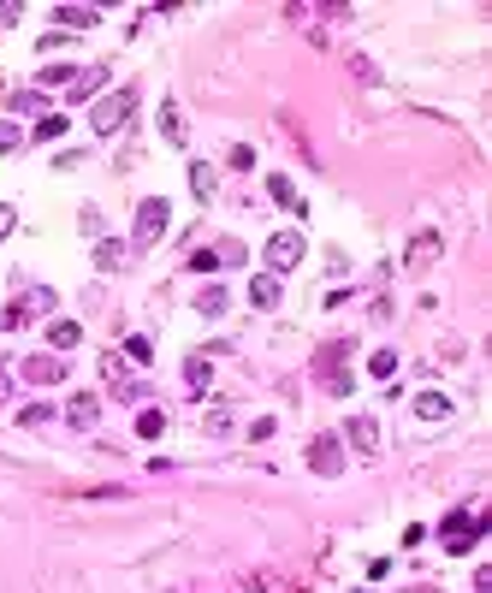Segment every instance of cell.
Listing matches in <instances>:
<instances>
[{"label":"cell","mask_w":492,"mask_h":593,"mask_svg":"<svg viewBox=\"0 0 492 593\" xmlns=\"http://www.w3.org/2000/svg\"><path fill=\"white\" fill-rule=\"evenodd\" d=\"M131 113H137V89L125 83V89H113V96H101L96 107H89V125H96V137H119Z\"/></svg>","instance_id":"cell-1"},{"label":"cell","mask_w":492,"mask_h":593,"mask_svg":"<svg viewBox=\"0 0 492 593\" xmlns=\"http://www.w3.org/2000/svg\"><path fill=\"white\" fill-rule=\"evenodd\" d=\"M173 208H166V196H149V202H137V219H131V243L137 250H155L160 237H166V226H173Z\"/></svg>","instance_id":"cell-2"},{"label":"cell","mask_w":492,"mask_h":593,"mask_svg":"<svg viewBox=\"0 0 492 593\" xmlns=\"http://www.w3.org/2000/svg\"><path fill=\"white\" fill-rule=\"evenodd\" d=\"M48 309H54V291H48V285H30V291H19V296H12V309L0 315V327H6V333H19V327L42 320Z\"/></svg>","instance_id":"cell-3"},{"label":"cell","mask_w":492,"mask_h":593,"mask_svg":"<svg viewBox=\"0 0 492 593\" xmlns=\"http://www.w3.org/2000/svg\"><path fill=\"white\" fill-rule=\"evenodd\" d=\"M480 528H487V516H469V511H451L445 522H439V540H445V552H474V540H480Z\"/></svg>","instance_id":"cell-4"},{"label":"cell","mask_w":492,"mask_h":593,"mask_svg":"<svg viewBox=\"0 0 492 593\" xmlns=\"http://www.w3.org/2000/svg\"><path fill=\"white\" fill-rule=\"evenodd\" d=\"M344 356H350V344L338 338V344H320V356H315V380L327 386V392H350V374H344Z\"/></svg>","instance_id":"cell-5"},{"label":"cell","mask_w":492,"mask_h":593,"mask_svg":"<svg viewBox=\"0 0 492 593\" xmlns=\"http://www.w3.org/2000/svg\"><path fill=\"white\" fill-rule=\"evenodd\" d=\"M303 250H309V243H303V232H273L267 237V273H291V267H303Z\"/></svg>","instance_id":"cell-6"},{"label":"cell","mask_w":492,"mask_h":593,"mask_svg":"<svg viewBox=\"0 0 492 593\" xmlns=\"http://www.w3.org/2000/svg\"><path fill=\"white\" fill-rule=\"evenodd\" d=\"M19 374L30 380V386H59V380H65V356H54V350L48 356H24Z\"/></svg>","instance_id":"cell-7"},{"label":"cell","mask_w":492,"mask_h":593,"mask_svg":"<svg viewBox=\"0 0 492 593\" xmlns=\"http://www.w3.org/2000/svg\"><path fill=\"white\" fill-rule=\"evenodd\" d=\"M309 469H315V474H338V469H344V439L320 434L315 445H309Z\"/></svg>","instance_id":"cell-8"},{"label":"cell","mask_w":492,"mask_h":593,"mask_svg":"<svg viewBox=\"0 0 492 593\" xmlns=\"http://www.w3.org/2000/svg\"><path fill=\"white\" fill-rule=\"evenodd\" d=\"M439 250H445V243H439V232H415L410 250H404V267H410V273H427V267L439 261Z\"/></svg>","instance_id":"cell-9"},{"label":"cell","mask_w":492,"mask_h":593,"mask_svg":"<svg viewBox=\"0 0 492 593\" xmlns=\"http://www.w3.org/2000/svg\"><path fill=\"white\" fill-rule=\"evenodd\" d=\"M65 421H72V427H96L101 421V397L96 392H72L65 397Z\"/></svg>","instance_id":"cell-10"},{"label":"cell","mask_w":492,"mask_h":593,"mask_svg":"<svg viewBox=\"0 0 492 593\" xmlns=\"http://www.w3.org/2000/svg\"><path fill=\"white\" fill-rule=\"evenodd\" d=\"M101 83H107V65H83L78 78L65 83V101H83V96H96Z\"/></svg>","instance_id":"cell-11"},{"label":"cell","mask_w":492,"mask_h":593,"mask_svg":"<svg viewBox=\"0 0 492 593\" xmlns=\"http://www.w3.org/2000/svg\"><path fill=\"white\" fill-rule=\"evenodd\" d=\"M54 24H65V30H89V24H101L96 6H54Z\"/></svg>","instance_id":"cell-12"},{"label":"cell","mask_w":492,"mask_h":593,"mask_svg":"<svg viewBox=\"0 0 492 593\" xmlns=\"http://www.w3.org/2000/svg\"><path fill=\"white\" fill-rule=\"evenodd\" d=\"M250 303H256V309H279V279L273 273H256V279H250Z\"/></svg>","instance_id":"cell-13"},{"label":"cell","mask_w":492,"mask_h":593,"mask_svg":"<svg viewBox=\"0 0 492 593\" xmlns=\"http://www.w3.org/2000/svg\"><path fill=\"white\" fill-rule=\"evenodd\" d=\"M78 338H83L78 320H48V344L54 350H78Z\"/></svg>","instance_id":"cell-14"},{"label":"cell","mask_w":492,"mask_h":593,"mask_svg":"<svg viewBox=\"0 0 492 593\" xmlns=\"http://www.w3.org/2000/svg\"><path fill=\"white\" fill-rule=\"evenodd\" d=\"M344 439H350L356 451H374V445H380V427H374V415H356V421H350V434H344Z\"/></svg>","instance_id":"cell-15"},{"label":"cell","mask_w":492,"mask_h":593,"mask_svg":"<svg viewBox=\"0 0 492 593\" xmlns=\"http://www.w3.org/2000/svg\"><path fill=\"white\" fill-rule=\"evenodd\" d=\"M160 131H166V142H178V149H184V137H190V131H184V113H178V101H160Z\"/></svg>","instance_id":"cell-16"},{"label":"cell","mask_w":492,"mask_h":593,"mask_svg":"<svg viewBox=\"0 0 492 593\" xmlns=\"http://www.w3.org/2000/svg\"><path fill=\"white\" fill-rule=\"evenodd\" d=\"M96 267L101 273H119V267H125V243H119V237H101L96 243Z\"/></svg>","instance_id":"cell-17"},{"label":"cell","mask_w":492,"mask_h":593,"mask_svg":"<svg viewBox=\"0 0 492 593\" xmlns=\"http://www.w3.org/2000/svg\"><path fill=\"white\" fill-rule=\"evenodd\" d=\"M232 404H226V397H214V404H208V415H202V427H208V434H232Z\"/></svg>","instance_id":"cell-18"},{"label":"cell","mask_w":492,"mask_h":593,"mask_svg":"<svg viewBox=\"0 0 492 593\" xmlns=\"http://www.w3.org/2000/svg\"><path fill=\"white\" fill-rule=\"evenodd\" d=\"M415 415H427V421H445V415H451V397H445V392H421V397H415Z\"/></svg>","instance_id":"cell-19"},{"label":"cell","mask_w":492,"mask_h":593,"mask_svg":"<svg viewBox=\"0 0 492 593\" xmlns=\"http://www.w3.org/2000/svg\"><path fill=\"white\" fill-rule=\"evenodd\" d=\"M267 196H273V202H285L291 214H303V196L291 190V178H285V173H273V178H267Z\"/></svg>","instance_id":"cell-20"},{"label":"cell","mask_w":492,"mask_h":593,"mask_svg":"<svg viewBox=\"0 0 492 593\" xmlns=\"http://www.w3.org/2000/svg\"><path fill=\"white\" fill-rule=\"evenodd\" d=\"M184 386H190V392H208V350L184 362Z\"/></svg>","instance_id":"cell-21"},{"label":"cell","mask_w":492,"mask_h":593,"mask_svg":"<svg viewBox=\"0 0 492 593\" xmlns=\"http://www.w3.org/2000/svg\"><path fill=\"white\" fill-rule=\"evenodd\" d=\"M166 434V410H137V439H160Z\"/></svg>","instance_id":"cell-22"},{"label":"cell","mask_w":492,"mask_h":593,"mask_svg":"<svg viewBox=\"0 0 492 593\" xmlns=\"http://www.w3.org/2000/svg\"><path fill=\"white\" fill-rule=\"evenodd\" d=\"M190 190H196L202 202L214 196V166H208V160H196V166H190Z\"/></svg>","instance_id":"cell-23"},{"label":"cell","mask_w":492,"mask_h":593,"mask_svg":"<svg viewBox=\"0 0 492 593\" xmlns=\"http://www.w3.org/2000/svg\"><path fill=\"white\" fill-rule=\"evenodd\" d=\"M196 309H202L208 320H219V315H226V291H219V285H208V291L196 296Z\"/></svg>","instance_id":"cell-24"},{"label":"cell","mask_w":492,"mask_h":593,"mask_svg":"<svg viewBox=\"0 0 492 593\" xmlns=\"http://www.w3.org/2000/svg\"><path fill=\"white\" fill-rule=\"evenodd\" d=\"M368 374H374V380H392L397 374V350H374V356H368Z\"/></svg>","instance_id":"cell-25"},{"label":"cell","mask_w":492,"mask_h":593,"mask_svg":"<svg viewBox=\"0 0 492 593\" xmlns=\"http://www.w3.org/2000/svg\"><path fill=\"white\" fill-rule=\"evenodd\" d=\"M125 356H131L137 368H149V362H155V344H149V338H125Z\"/></svg>","instance_id":"cell-26"},{"label":"cell","mask_w":492,"mask_h":593,"mask_svg":"<svg viewBox=\"0 0 492 593\" xmlns=\"http://www.w3.org/2000/svg\"><path fill=\"white\" fill-rule=\"evenodd\" d=\"M42 107H48L42 89H19V96H12V113H42Z\"/></svg>","instance_id":"cell-27"},{"label":"cell","mask_w":492,"mask_h":593,"mask_svg":"<svg viewBox=\"0 0 492 593\" xmlns=\"http://www.w3.org/2000/svg\"><path fill=\"white\" fill-rule=\"evenodd\" d=\"M214 261H219V267H237V261H243V243H237V237L214 243Z\"/></svg>","instance_id":"cell-28"},{"label":"cell","mask_w":492,"mask_h":593,"mask_svg":"<svg viewBox=\"0 0 492 593\" xmlns=\"http://www.w3.org/2000/svg\"><path fill=\"white\" fill-rule=\"evenodd\" d=\"M59 131H65V119H59V113H48V119H42V125H36V137H42V142H54Z\"/></svg>","instance_id":"cell-29"},{"label":"cell","mask_w":492,"mask_h":593,"mask_svg":"<svg viewBox=\"0 0 492 593\" xmlns=\"http://www.w3.org/2000/svg\"><path fill=\"white\" fill-rule=\"evenodd\" d=\"M19 142H24V131H19V125H0V155H12Z\"/></svg>","instance_id":"cell-30"},{"label":"cell","mask_w":492,"mask_h":593,"mask_svg":"<svg viewBox=\"0 0 492 593\" xmlns=\"http://www.w3.org/2000/svg\"><path fill=\"white\" fill-rule=\"evenodd\" d=\"M190 267H196V273H214L219 261H214V250H190Z\"/></svg>","instance_id":"cell-31"},{"label":"cell","mask_w":492,"mask_h":593,"mask_svg":"<svg viewBox=\"0 0 492 593\" xmlns=\"http://www.w3.org/2000/svg\"><path fill=\"white\" fill-rule=\"evenodd\" d=\"M48 415H54V410H48V404H30V410H24L19 421H24V427H42V421H48Z\"/></svg>","instance_id":"cell-32"},{"label":"cell","mask_w":492,"mask_h":593,"mask_svg":"<svg viewBox=\"0 0 492 593\" xmlns=\"http://www.w3.org/2000/svg\"><path fill=\"white\" fill-rule=\"evenodd\" d=\"M12 226H19V208H12V202H0V237L12 232Z\"/></svg>","instance_id":"cell-33"},{"label":"cell","mask_w":492,"mask_h":593,"mask_svg":"<svg viewBox=\"0 0 492 593\" xmlns=\"http://www.w3.org/2000/svg\"><path fill=\"white\" fill-rule=\"evenodd\" d=\"M19 12H24L19 0H0V24H12V19H19Z\"/></svg>","instance_id":"cell-34"},{"label":"cell","mask_w":492,"mask_h":593,"mask_svg":"<svg viewBox=\"0 0 492 593\" xmlns=\"http://www.w3.org/2000/svg\"><path fill=\"white\" fill-rule=\"evenodd\" d=\"M0 404H12V374L0 368Z\"/></svg>","instance_id":"cell-35"}]
</instances>
